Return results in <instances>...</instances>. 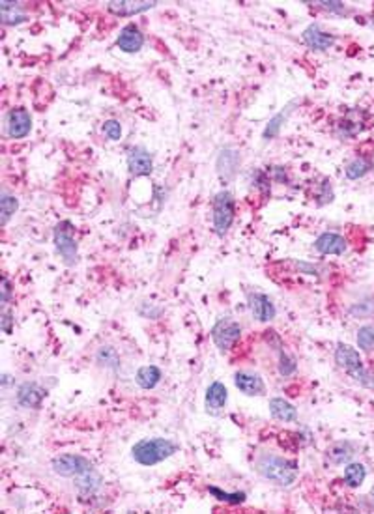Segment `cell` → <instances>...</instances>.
<instances>
[{"mask_svg":"<svg viewBox=\"0 0 374 514\" xmlns=\"http://www.w3.org/2000/svg\"><path fill=\"white\" fill-rule=\"evenodd\" d=\"M10 294H12V288H10V281H8L6 277L2 279V303L6 305L8 299H10Z\"/></svg>","mask_w":374,"mask_h":514,"instance_id":"obj_35","label":"cell"},{"mask_svg":"<svg viewBox=\"0 0 374 514\" xmlns=\"http://www.w3.org/2000/svg\"><path fill=\"white\" fill-rule=\"evenodd\" d=\"M315 249L320 255H343L348 249V246L341 234L324 232L315 239Z\"/></svg>","mask_w":374,"mask_h":514,"instance_id":"obj_16","label":"cell"},{"mask_svg":"<svg viewBox=\"0 0 374 514\" xmlns=\"http://www.w3.org/2000/svg\"><path fill=\"white\" fill-rule=\"evenodd\" d=\"M17 208H19L17 198L13 197V195H8L6 191L2 193V198H0V214H2L0 223H2V227H6L8 221H10V217L17 211Z\"/></svg>","mask_w":374,"mask_h":514,"instance_id":"obj_25","label":"cell"},{"mask_svg":"<svg viewBox=\"0 0 374 514\" xmlns=\"http://www.w3.org/2000/svg\"><path fill=\"white\" fill-rule=\"evenodd\" d=\"M297 365H296V359L290 358L285 350H281L279 352V374L281 376H292L294 372H296Z\"/></svg>","mask_w":374,"mask_h":514,"instance_id":"obj_31","label":"cell"},{"mask_svg":"<svg viewBox=\"0 0 374 514\" xmlns=\"http://www.w3.org/2000/svg\"><path fill=\"white\" fill-rule=\"evenodd\" d=\"M371 168H373V159H371V157L357 156V157H354L348 165H346V168H345L346 178L359 179V178H363L365 174L371 172Z\"/></svg>","mask_w":374,"mask_h":514,"instance_id":"obj_21","label":"cell"},{"mask_svg":"<svg viewBox=\"0 0 374 514\" xmlns=\"http://www.w3.org/2000/svg\"><path fill=\"white\" fill-rule=\"evenodd\" d=\"M234 385L247 396H262L266 393V385L258 374L253 372H236L234 374Z\"/></svg>","mask_w":374,"mask_h":514,"instance_id":"obj_12","label":"cell"},{"mask_svg":"<svg viewBox=\"0 0 374 514\" xmlns=\"http://www.w3.org/2000/svg\"><path fill=\"white\" fill-rule=\"evenodd\" d=\"M357 346L361 348L363 352H373L374 350V328L373 326H365L357 331Z\"/></svg>","mask_w":374,"mask_h":514,"instance_id":"obj_29","label":"cell"},{"mask_svg":"<svg viewBox=\"0 0 374 514\" xmlns=\"http://www.w3.org/2000/svg\"><path fill=\"white\" fill-rule=\"evenodd\" d=\"M367 477V469L363 464L359 462H354V464H348L345 467V483L350 488H359L363 485V481Z\"/></svg>","mask_w":374,"mask_h":514,"instance_id":"obj_24","label":"cell"},{"mask_svg":"<svg viewBox=\"0 0 374 514\" xmlns=\"http://www.w3.org/2000/svg\"><path fill=\"white\" fill-rule=\"evenodd\" d=\"M303 42L307 43L313 51H327L335 45V36L322 30L318 24H311L303 32Z\"/></svg>","mask_w":374,"mask_h":514,"instance_id":"obj_14","label":"cell"},{"mask_svg":"<svg viewBox=\"0 0 374 514\" xmlns=\"http://www.w3.org/2000/svg\"><path fill=\"white\" fill-rule=\"evenodd\" d=\"M322 8H326L327 12H335V13H345L346 8L343 2H320Z\"/></svg>","mask_w":374,"mask_h":514,"instance_id":"obj_34","label":"cell"},{"mask_svg":"<svg viewBox=\"0 0 374 514\" xmlns=\"http://www.w3.org/2000/svg\"><path fill=\"white\" fill-rule=\"evenodd\" d=\"M92 469L94 466L90 464V460L81 455H60L53 460V472L65 479L83 477L84 473L92 472Z\"/></svg>","mask_w":374,"mask_h":514,"instance_id":"obj_7","label":"cell"},{"mask_svg":"<svg viewBox=\"0 0 374 514\" xmlns=\"http://www.w3.org/2000/svg\"><path fill=\"white\" fill-rule=\"evenodd\" d=\"M4 129H6V135L10 138H24L32 129V116L23 107L12 109L6 116Z\"/></svg>","mask_w":374,"mask_h":514,"instance_id":"obj_8","label":"cell"},{"mask_svg":"<svg viewBox=\"0 0 374 514\" xmlns=\"http://www.w3.org/2000/svg\"><path fill=\"white\" fill-rule=\"evenodd\" d=\"M127 167H130V172L133 176H150L152 170H154V157L150 154L148 150L143 148V146H137V148L130 150V156H127Z\"/></svg>","mask_w":374,"mask_h":514,"instance_id":"obj_10","label":"cell"},{"mask_svg":"<svg viewBox=\"0 0 374 514\" xmlns=\"http://www.w3.org/2000/svg\"><path fill=\"white\" fill-rule=\"evenodd\" d=\"M157 2H109L107 10L114 15H135L148 12Z\"/></svg>","mask_w":374,"mask_h":514,"instance_id":"obj_20","label":"cell"},{"mask_svg":"<svg viewBox=\"0 0 374 514\" xmlns=\"http://www.w3.org/2000/svg\"><path fill=\"white\" fill-rule=\"evenodd\" d=\"M95 359H98V363H100V365L107 367V369H116V367L120 365L118 353H116V350L111 346L100 348V352H98V355H95Z\"/></svg>","mask_w":374,"mask_h":514,"instance_id":"obj_27","label":"cell"},{"mask_svg":"<svg viewBox=\"0 0 374 514\" xmlns=\"http://www.w3.org/2000/svg\"><path fill=\"white\" fill-rule=\"evenodd\" d=\"M255 472L277 486H292L297 479L296 464L274 453H258L255 460Z\"/></svg>","mask_w":374,"mask_h":514,"instance_id":"obj_1","label":"cell"},{"mask_svg":"<svg viewBox=\"0 0 374 514\" xmlns=\"http://www.w3.org/2000/svg\"><path fill=\"white\" fill-rule=\"evenodd\" d=\"M161 380V371L155 365H146L141 367L137 371V376H135V382L139 383V387L143 389H154Z\"/></svg>","mask_w":374,"mask_h":514,"instance_id":"obj_23","label":"cell"},{"mask_svg":"<svg viewBox=\"0 0 374 514\" xmlns=\"http://www.w3.org/2000/svg\"><path fill=\"white\" fill-rule=\"evenodd\" d=\"M118 47L124 51V53H139L144 45V36L141 29H139L137 24H125L124 29L120 30L118 34Z\"/></svg>","mask_w":374,"mask_h":514,"instance_id":"obj_13","label":"cell"},{"mask_svg":"<svg viewBox=\"0 0 374 514\" xmlns=\"http://www.w3.org/2000/svg\"><path fill=\"white\" fill-rule=\"evenodd\" d=\"M290 111H292V105H288V107H286V111H281L277 116H274V118L270 120V124H267V127L264 129V140H270V138H274L275 135L279 133L281 126H283V122L288 118Z\"/></svg>","mask_w":374,"mask_h":514,"instance_id":"obj_26","label":"cell"},{"mask_svg":"<svg viewBox=\"0 0 374 514\" xmlns=\"http://www.w3.org/2000/svg\"><path fill=\"white\" fill-rule=\"evenodd\" d=\"M333 200V187H332V182L329 179H324L318 187V191H316V204L318 206H324V204L332 202Z\"/></svg>","mask_w":374,"mask_h":514,"instance_id":"obj_32","label":"cell"},{"mask_svg":"<svg viewBox=\"0 0 374 514\" xmlns=\"http://www.w3.org/2000/svg\"><path fill=\"white\" fill-rule=\"evenodd\" d=\"M338 133L345 137H356L365 129V114L361 111H348V113L338 120Z\"/></svg>","mask_w":374,"mask_h":514,"instance_id":"obj_17","label":"cell"},{"mask_svg":"<svg viewBox=\"0 0 374 514\" xmlns=\"http://www.w3.org/2000/svg\"><path fill=\"white\" fill-rule=\"evenodd\" d=\"M242 339V326L232 318H221L212 328V341L219 352H228Z\"/></svg>","mask_w":374,"mask_h":514,"instance_id":"obj_6","label":"cell"},{"mask_svg":"<svg viewBox=\"0 0 374 514\" xmlns=\"http://www.w3.org/2000/svg\"><path fill=\"white\" fill-rule=\"evenodd\" d=\"M247 301H249V311L255 320L258 322H272L277 314L275 305L272 299L267 298L266 294L262 292H251L247 294Z\"/></svg>","mask_w":374,"mask_h":514,"instance_id":"obj_9","label":"cell"},{"mask_svg":"<svg viewBox=\"0 0 374 514\" xmlns=\"http://www.w3.org/2000/svg\"><path fill=\"white\" fill-rule=\"evenodd\" d=\"M237 167H240V154L236 150L225 148L217 157V170H219L221 178L231 179L234 178Z\"/></svg>","mask_w":374,"mask_h":514,"instance_id":"obj_19","label":"cell"},{"mask_svg":"<svg viewBox=\"0 0 374 514\" xmlns=\"http://www.w3.org/2000/svg\"><path fill=\"white\" fill-rule=\"evenodd\" d=\"M174 453H178V445L165 437H146L133 445L131 456L133 460L144 467H152L159 462L171 458Z\"/></svg>","mask_w":374,"mask_h":514,"instance_id":"obj_2","label":"cell"},{"mask_svg":"<svg viewBox=\"0 0 374 514\" xmlns=\"http://www.w3.org/2000/svg\"><path fill=\"white\" fill-rule=\"evenodd\" d=\"M335 361L359 385L367 389H374V378L365 369L361 358H359V352H357L356 348L348 346V344H338L337 350H335Z\"/></svg>","mask_w":374,"mask_h":514,"instance_id":"obj_3","label":"cell"},{"mask_svg":"<svg viewBox=\"0 0 374 514\" xmlns=\"http://www.w3.org/2000/svg\"><path fill=\"white\" fill-rule=\"evenodd\" d=\"M103 133L107 135L109 140H118L122 137V126H120V122L116 120H107L105 124H103Z\"/></svg>","mask_w":374,"mask_h":514,"instance_id":"obj_33","label":"cell"},{"mask_svg":"<svg viewBox=\"0 0 374 514\" xmlns=\"http://www.w3.org/2000/svg\"><path fill=\"white\" fill-rule=\"evenodd\" d=\"M234 221V195L219 191L214 198V230L217 236H225Z\"/></svg>","mask_w":374,"mask_h":514,"instance_id":"obj_4","label":"cell"},{"mask_svg":"<svg viewBox=\"0 0 374 514\" xmlns=\"http://www.w3.org/2000/svg\"><path fill=\"white\" fill-rule=\"evenodd\" d=\"M210 492L214 494L219 501H225V503H232V505H237V503H244L245 501V494L244 492H234V494H228V492H223L219 488H215V486H210Z\"/></svg>","mask_w":374,"mask_h":514,"instance_id":"obj_30","label":"cell"},{"mask_svg":"<svg viewBox=\"0 0 374 514\" xmlns=\"http://www.w3.org/2000/svg\"><path fill=\"white\" fill-rule=\"evenodd\" d=\"M327 456H329L335 464H345V462L350 460L352 449L348 443H337V445H333V447L327 451Z\"/></svg>","mask_w":374,"mask_h":514,"instance_id":"obj_28","label":"cell"},{"mask_svg":"<svg viewBox=\"0 0 374 514\" xmlns=\"http://www.w3.org/2000/svg\"><path fill=\"white\" fill-rule=\"evenodd\" d=\"M274 172H275V182H279V184H285V182H286V170H285V168L275 167Z\"/></svg>","mask_w":374,"mask_h":514,"instance_id":"obj_37","label":"cell"},{"mask_svg":"<svg viewBox=\"0 0 374 514\" xmlns=\"http://www.w3.org/2000/svg\"><path fill=\"white\" fill-rule=\"evenodd\" d=\"M373 497H374V490H373Z\"/></svg>","mask_w":374,"mask_h":514,"instance_id":"obj_38","label":"cell"},{"mask_svg":"<svg viewBox=\"0 0 374 514\" xmlns=\"http://www.w3.org/2000/svg\"><path fill=\"white\" fill-rule=\"evenodd\" d=\"M270 413H272V417L281 421V423H294V421H297L296 408L285 399H281V396H275V399L270 401Z\"/></svg>","mask_w":374,"mask_h":514,"instance_id":"obj_18","label":"cell"},{"mask_svg":"<svg viewBox=\"0 0 374 514\" xmlns=\"http://www.w3.org/2000/svg\"><path fill=\"white\" fill-rule=\"evenodd\" d=\"M54 247L65 264L77 262V239H75V228L70 221H62L54 228Z\"/></svg>","mask_w":374,"mask_h":514,"instance_id":"obj_5","label":"cell"},{"mask_svg":"<svg viewBox=\"0 0 374 514\" xmlns=\"http://www.w3.org/2000/svg\"><path fill=\"white\" fill-rule=\"evenodd\" d=\"M12 322L13 318L10 312H4V316H2V329H4V333H10L12 331Z\"/></svg>","mask_w":374,"mask_h":514,"instance_id":"obj_36","label":"cell"},{"mask_svg":"<svg viewBox=\"0 0 374 514\" xmlns=\"http://www.w3.org/2000/svg\"><path fill=\"white\" fill-rule=\"evenodd\" d=\"M0 17H2V23L4 24H19L23 23L26 15L23 13L19 2H8V0H2L0 2Z\"/></svg>","mask_w":374,"mask_h":514,"instance_id":"obj_22","label":"cell"},{"mask_svg":"<svg viewBox=\"0 0 374 514\" xmlns=\"http://www.w3.org/2000/svg\"><path fill=\"white\" fill-rule=\"evenodd\" d=\"M45 396H47V391L43 387H40V385L34 382L23 383L17 391L19 404L23 408H32V410H36V408L42 406V402Z\"/></svg>","mask_w":374,"mask_h":514,"instance_id":"obj_15","label":"cell"},{"mask_svg":"<svg viewBox=\"0 0 374 514\" xmlns=\"http://www.w3.org/2000/svg\"><path fill=\"white\" fill-rule=\"evenodd\" d=\"M226 401H228V391L221 382H214L206 391V399H204V406H206V412L210 415H221L223 410L226 406Z\"/></svg>","mask_w":374,"mask_h":514,"instance_id":"obj_11","label":"cell"}]
</instances>
